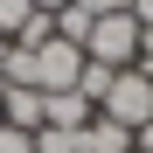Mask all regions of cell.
I'll return each instance as SVG.
<instances>
[{
	"label": "cell",
	"mask_w": 153,
	"mask_h": 153,
	"mask_svg": "<svg viewBox=\"0 0 153 153\" xmlns=\"http://www.w3.org/2000/svg\"><path fill=\"white\" fill-rule=\"evenodd\" d=\"M84 56H91L97 70H132V56H139V21H132V14H97L91 35H84Z\"/></svg>",
	"instance_id": "obj_1"
},
{
	"label": "cell",
	"mask_w": 153,
	"mask_h": 153,
	"mask_svg": "<svg viewBox=\"0 0 153 153\" xmlns=\"http://www.w3.org/2000/svg\"><path fill=\"white\" fill-rule=\"evenodd\" d=\"M97 118H111V125H125V132H139V125L153 118V84H146L139 70H118L111 91H105V105H97Z\"/></svg>",
	"instance_id": "obj_2"
},
{
	"label": "cell",
	"mask_w": 153,
	"mask_h": 153,
	"mask_svg": "<svg viewBox=\"0 0 153 153\" xmlns=\"http://www.w3.org/2000/svg\"><path fill=\"white\" fill-rule=\"evenodd\" d=\"M76 76H84V49H76V42H42L35 49V91L42 97L76 91Z\"/></svg>",
	"instance_id": "obj_3"
},
{
	"label": "cell",
	"mask_w": 153,
	"mask_h": 153,
	"mask_svg": "<svg viewBox=\"0 0 153 153\" xmlns=\"http://www.w3.org/2000/svg\"><path fill=\"white\" fill-rule=\"evenodd\" d=\"M91 118H97V105H84L76 91H56V97H42V125H49V132H84Z\"/></svg>",
	"instance_id": "obj_4"
},
{
	"label": "cell",
	"mask_w": 153,
	"mask_h": 153,
	"mask_svg": "<svg viewBox=\"0 0 153 153\" xmlns=\"http://www.w3.org/2000/svg\"><path fill=\"white\" fill-rule=\"evenodd\" d=\"M0 125H14V132H42V91L7 84V97H0Z\"/></svg>",
	"instance_id": "obj_5"
},
{
	"label": "cell",
	"mask_w": 153,
	"mask_h": 153,
	"mask_svg": "<svg viewBox=\"0 0 153 153\" xmlns=\"http://www.w3.org/2000/svg\"><path fill=\"white\" fill-rule=\"evenodd\" d=\"M76 153H132V132L111 118H91L84 132H76Z\"/></svg>",
	"instance_id": "obj_6"
},
{
	"label": "cell",
	"mask_w": 153,
	"mask_h": 153,
	"mask_svg": "<svg viewBox=\"0 0 153 153\" xmlns=\"http://www.w3.org/2000/svg\"><path fill=\"white\" fill-rule=\"evenodd\" d=\"M91 21H97V14H84V7H63V14H56V42H76V49H84Z\"/></svg>",
	"instance_id": "obj_7"
},
{
	"label": "cell",
	"mask_w": 153,
	"mask_h": 153,
	"mask_svg": "<svg viewBox=\"0 0 153 153\" xmlns=\"http://www.w3.org/2000/svg\"><path fill=\"white\" fill-rule=\"evenodd\" d=\"M28 14H35V0H0V35H21V28H28Z\"/></svg>",
	"instance_id": "obj_8"
},
{
	"label": "cell",
	"mask_w": 153,
	"mask_h": 153,
	"mask_svg": "<svg viewBox=\"0 0 153 153\" xmlns=\"http://www.w3.org/2000/svg\"><path fill=\"white\" fill-rule=\"evenodd\" d=\"M0 153H35V132H14V125H0Z\"/></svg>",
	"instance_id": "obj_9"
},
{
	"label": "cell",
	"mask_w": 153,
	"mask_h": 153,
	"mask_svg": "<svg viewBox=\"0 0 153 153\" xmlns=\"http://www.w3.org/2000/svg\"><path fill=\"white\" fill-rule=\"evenodd\" d=\"M132 70H139L146 84H153V35H146V28H139V56H132Z\"/></svg>",
	"instance_id": "obj_10"
},
{
	"label": "cell",
	"mask_w": 153,
	"mask_h": 153,
	"mask_svg": "<svg viewBox=\"0 0 153 153\" xmlns=\"http://www.w3.org/2000/svg\"><path fill=\"white\" fill-rule=\"evenodd\" d=\"M70 7H84V14H125L132 0H70Z\"/></svg>",
	"instance_id": "obj_11"
},
{
	"label": "cell",
	"mask_w": 153,
	"mask_h": 153,
	"mask_svg": "<svg viewBox=\"0 0 153 153\" xmlns=\"http://www.w3.org/2000/svg\"><path fill=\"white\" fill-rule=\"evenodd\" d=\"M125 14H132V21H139V28L153 35V0H132V7H125Z\"/></svg>",
	"instance_id": "obj_12"
},
{
	"label": "cell",
	"mask_w": 153,
	"mask_h": 153,
	"mask_svg": "<svg viewBox=\"0 0 153 153\" xmlns=\"http://www.w3.org/2000/svg\"><path fill=\"white\" fill-rule=\"evenodd\" d=\"M70 7V0H35V14H63Z\"/></svg>",
	"instance_id": "obj_13"
},
{
	"label": "cell",
	"mask_w": 153,
	"mask_h": 153,
	"mask_svg": "<svg viewBox=\"0 0 153 153\" xmlns=\"http://www.w3.org/2000/svg\"><path fill=\"white\" fill-rule=\"evenodd\" d=\"M0 97H7V84H0Z\"/></svg>",
	"instance_id": "obj_14"
}]
</instances>
